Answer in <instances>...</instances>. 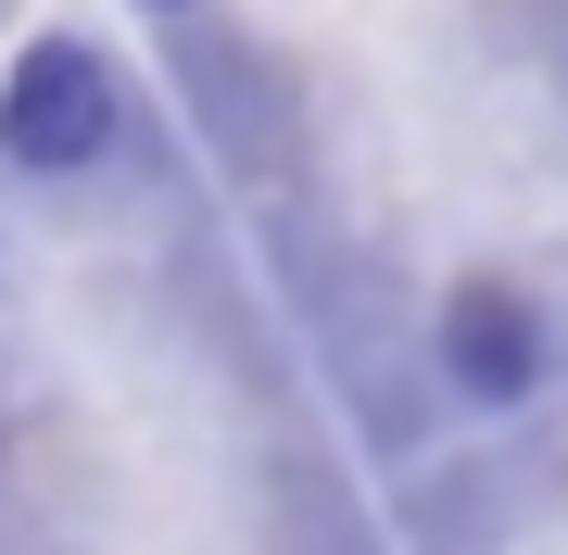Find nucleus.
<instances>
[{
	"label": "nucleus",
	"mask_w": 568,
	"mask_h": 555,
	"mask_svg": "<svg viewBox=\"0 0 568 555\" xmlns=\"http://www.w3.org/2000/svg\"><path fill=\"white\" fill-rule=\"evenodd\" d=\"M102 140H114V89H102V63H89L77 39L26 51L13 89H0V152H13V165H89Z\"/></svg>",
	"instance_id": "obj_1"
},
{
	"label": "nucleus",
	"mask_w": 568,
	"mask_h": 555,
	"mask_svg": "<svg viewBox=\"0 0 568 555\" xmlns=\"http://www.w3.org/2000/svg\"><path fill=\"white\" fill-rule=\"evenodd\" d=\"M443 367L480 391V404H518L530 379H544V329H530V304L506 278H467L455 304H443Z\"/></svg>",
	"instance_id": "obj_2"
}]
</instances>
